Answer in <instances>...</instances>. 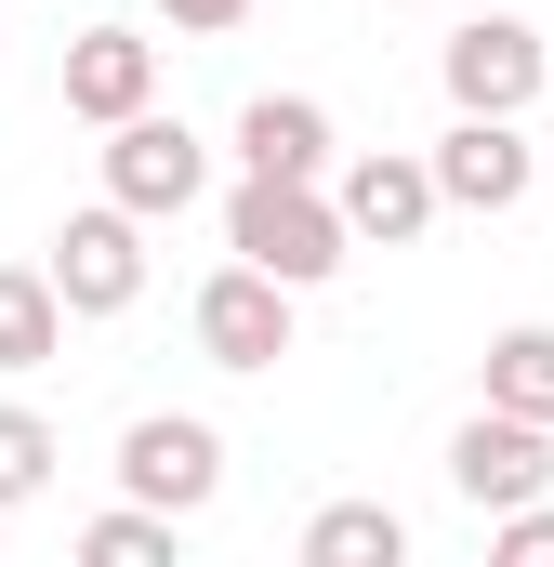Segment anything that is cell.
<instances>
[{"label": "cell", "instance_id": "4fadbf2b", "mask_svg": "<svg viewBox=\"0 0 554 567\" xmlns=\"http://www.w3.org/2000/svg\"><path fill=\"white\" fill-rule=\"evenodd\" d=\"M397 555H410V515L397 502H330L304 528V567H397Z\"/></svg>", "mask_w": 554, "mask_h": 567}, {"label": "cell", "instance_id": "7a4b0ae2", "mask_svg": "<svg viewBox=\"0 0 554 567\" xmlns=\"http://www.w3.org/2000/svg\"><path fill=\"white\" fill-rule=\"evenodd\" d=\"M53 290H66V317H133L145 303V212L133 198H93V212L53 225Z\"/></svg>", "mask_w": 554, "mask_h": 567}, {"label": "cell", "instance_id": "8992f818", "mask_svg": "<svg viewBox=\"0 0 554 567\" xmlns=\"http://www.w3.org/2000/svg\"><path fill=\"white\" fill-rule=\"evenodd\" d=\"M198 357L212 370H277L290 357V278H265V265H225V278H198Z\"/></svg>", "mask_w": 554, "mask_h": 567}, {"label": "cell", "instance_id": "ac0fdd59", "mask_svg": "<svg viewBox=\"0 0 554 567\" xmlns=\"http://www.w3.org/2000/svg\"><path fill=\"white\" fill-rule=\"evenodd\" d=\"M238 13H252V0H158V27H185V40H225Z\"/></svg>", "mask_w": 554, "mask_h": 567}, {"label": "cell", "instance_id": "52a82bcc", "mask_svg": "<svg viewBox=\"0 0 554 567\" xmlns=\"http://www.w3.org/2000/svg\"><path fill=\"white\" fill-rule=\"evenodd\" d=\"M198 185H212V145L185 133V120H158V106H133V120L106 133V198H133L145 225H158V212H185Z\"/></svg>", "mask_w": 554, "mask_h": 567}, {"label": "cell", "instance_id": "277c9868", "mask_svg": "<svg viewBox=\"0 0 554 567\" xmlns=\"http://www.w3.org/2000/svg\"><path fill=\"white\" fill-rule=\"evenodd\" d=\"M542 80H554V53H542V27H529V13H462V27H449V106L529 120V106H542Z\"/></svg>", "mask_w": 554, "mask_h": 567}, {"label": "cell", "instance_id": "ba28073f", "mask_svg": "<svg viewBox=\"0 0 554 567\" xmlns=\"http://www.w3.org/2000/svg\"><path fill=\"white\" fill-rule=\"evenodd\" d=\"M330 198H343V225H357L370 251H410L422 225L449 212V185H435V158H397V145H370V158H343V172H330Z\"/></svg>", "mask_w": 554, "mask_h": 567}, {"label": "cell", "instance_id": "30bf717a", "mask_svg": "<svg viewBox=\"0 0 554 567\" xmlns=\"http://www.w3.org/2000/svg\"><path fill=\"white\" fill-rule=\"evenodd\" d=\"M133 106H158V40H133V27H80V40H66V120L120 133Z\"/></svg>", "mask_w": 554, "mask_h": 567}, {"label": "cell", "instance_id": "e0dca14e", "mask_svg": "<svg viewBox=\"0 0 554 567\" xmlns=\"http://www.w3.org/2000/svg\"><path fill=\"white\" fill-rule=\"evenodd\" d=\"M489 555H502V567H554V502H515V515H489Z\"/></svg>", "mask_w": 554, "mask_h": 567}, {"label": "cell", "instance_id": "8fae6325", "mask_svg": "<svg viewBox=\"0 0 554 567\" xmlns=\"http://www.w3.org/2000/svg\"><path fill=\"white\" fill-rule=\"evenodd\" d=\"M238 172L330 185V106H317V93H252V106H238Z\"/></svg>", "mask_w": 554, "mask_h": 567}, {"label": "cell", "instance_id": "9a60e30c", "mask_svg": "<svg viewBox=\"0 0 554 567\" xmlns=\"http://www.w3.org/2000/svg\"><path fill=\"white\" fill-rule=\"evenodd\" d=\"M172 528H185V515L120 502V515H93V528H80V555H93V567H172Z\"/></svg>", "mask_w": 554, "mask_h": 567}, {"label": "cell", "instance_id": "5bb4252c", "mask_svg": "<svg viewBox=\"0 0 554 567\" xmlns=\"http://www.w3.org/2000/svg\"><path fill=\"white\" fill-rule=\"evenodd\" d=\"M489 410H529V423H554V317H529V330H489Z\"/></svg>", "mask_w": 554, "mask_h": 567}, {"label": "cell", "instance_id": "6da1fadb", "mask_svg": "<svg viewBox=\"0 0 554 567\" xmlns=\"http://www.w3.org/2000/svg\"><path fill=\"white\" fill-rule=\"evenodd\" d=\"M225 251H238V265H265V278H290V290H317V278H343L357 225H343V198H330V185L238 172V198H225Z\"/></svg>", "mask_w": 554, "mask_h": 567}, {"label": "cell", "instance_id": "3957f363", "mask_svg": "<svg viewBox=\"0 0 554 567\" xmlns=\"http://www.w3.org/2000/svg\"><path fill=\"white\" fill-rule=\"evenodd\" d=\"M449 488H462L475 515L542 502V488H554V423H529V410H489V396H475V423L449 435Z\"/></svg>", "mask_w": 554, "mask_h": 567}, {"label": "cell", "instance_id": "2e32d148", "mask_svg": "<svg viewBox=\"0 0 554 567\" xmlns=\"http://www.w3.org/2000/svg\"><path fill=\"white\" fill-rule=\"evenodd\" d=\"M53 462H66V435L40 423V410H0V502H40Z\"/></svg>", "mask_w": 554, "mask_h": 567}, {"label": "cell", "instance_id": "7c38bea8", "mask_svg": "<svg viewBox=\"0 0 554 567\" xmlns=\"http://www.w3.org/2000/svg\"><path fill=\"white\" fill-rule=\"evenodd\" d=\"M66 357V290L53 265H0V370H53Z\"/></svg>", "mask_w": 554, "mask_h": 567}, {"label": "cell", "instance_id": "9c48e42d", "mask_svg": "<svg viewBox=\"0 0 554 567\" xmlns=\"http://www.w3.org/2000/svg\"><path fill=\"white\" fill-rule=\"evenodd\" d=\"M435 185H449V212H515L542 185V145L515 133V120H489V106H462L435 133Z\"/></svg>", "mask_w": 554, "mask_h": 567}, {"label": "cell", "instance_id": "5b68a950", "mask_svg": "<svg viewBox=\"0 0 554 567\" xmlns=\"http://www.w3.org/2000/svg\"><path fill=\"white\" fill-rule=\"evenodd\" d=\"M120 488L158 502V515H212V488H225V435L198 423V410H145L120 435Z\"/></svg>", "mask_w": 554, "mask_h": 567}]
</instances>
